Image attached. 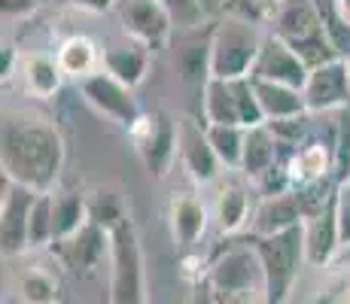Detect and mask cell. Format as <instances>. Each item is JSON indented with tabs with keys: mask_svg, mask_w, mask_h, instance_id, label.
I'll return each instance as SVG.
<instances>
[{
	"mask_svg": "<svg viewBox=\"0 0 350 304\" xmlns=\"http://www.w3.org/2000/svg\"><path fill=\"white\" fill-rule=\"evenodd\" d=\"M305 249H308V265L326 268L341 249V232H338V216H335V192L323 207H317L305 219Z\"/></svg>",
	"mask_w": 350,
	"mask_h": 304,
	"instance_id": "5bb4252c",
	"label": "cell"
},
{
	"mask_svg": "<svg viewBox=\"0 0 350 304\" xmlns=\"http://www.w3.org/2000/svg\"><path fill=\"white\" fill-rule=\"evenodd\" d=\"M305 104L308 113H341L350 107V73H347V58H335L326 64L314 67L308 77L305 89Z\"/></svg>",
	"mask_w": 350,
	"mask_h": 304,
	"instance_id": "8fae6325",
	"label": "cell"
},
{
	"mask_svg": "<svg viewBox=\"0 0 350 304\" xmlns=\"http://www.w3.org/2000/svg\"><path fill=\"white\" fill-rule=\"evenodd\" d=\"M104 70L110 73L113 79L125 83L128 89H137L146 79V70H150V49L134 40H125V43H113L104 49Z\"/></svg>",
	"mask_w": 350,
	"mask_h": 304,
	"instance_id": "44dd1931",
	"label": "cell"
},
{
	"mask_svg": "<svg viewBox=\"0 0 350 304\" xmlns=\"http://www.w3.org/2000/svg\"><path fill=\"white\" fill-rule=\"evenodd\" d=\"M204 280L223 304H238L265 295V271H262L259 253L253 243L228 247L226 253H219L207 265Z\"/></svg>",
	"mask_w": 350,
	"mask_h": 304,
	"instance_id": "277c9868",
	"label": "cell"
},
{
	"mask_svg": "<svg viewBox=\"0 0 350 304\" xmlns=\"http://www.w3.org/2000/svg\"><path fill=\"white\" fill-rule=\"evenodd\" d=\"M64 167V137L46 116L6 110L0 125V174L37 195H52Z\"/></svg>",
	"mask_w": 350,
	"mask_h": 304,
	"instance_id": "6da1fadb",
	"label": "cell"
},
{
	"mask_svg": "<svg viewBox=\"0 0 350 304\" xmlns=\"http://www.w3.org/2000/svg\"><path fill=\"white\" fill-rule=\"evenodd\" d=\"M79 94H83V100L98 116L125 128V131H131L134 122L144 116V110L137 107V98H134V89H128L125 83L113 79L107 70H98L95 77L83 79L79 83Z\"/></svg>",
	"mask_w": 350,
	"mask_h": 304,
	"instance_id": "ba28073f",
	"label": "cell"
},
{
	"mask_svg": "<svg viewBox=\"0 0 350 304\" xmlns=\"http://www.w3.org/2000/svg\"><path fill=\"white\" fill-rule=\"evenodd\" d=\"M335 216H338L341 247H350V182L335 186Z\"/></svg>",
	"mask_w": 350,
	"mask_h": 304,
	"instance_id": "1f68e13d",
	"label": "cell"
},
{
	"mask_svg": "<svg viewBox=\"0 0 350 304\" xmlns=\"http://www.w3.org/2000/svg\"><path fill=\"white\" fill-rule=\"evenodd\" d=\"M64 249V259L70 262L77 271L83 274H95L100 268V262L110 259V232L104 225H98L95 219H89V225L79 234H73L70 240L58 243Z\"/></svg>",
	"mask_w": 350,
	"mask_h": 304,
	"instance_id": "e0dca14e",
	"label": "cell"
},
{
	"mask_svg": "<svg viewBox=\"0 0 350 304\" xmlns=\"http://www.w3.org/2000/svg\"><path fill=\"white\" fill-rule=\"evenodd\" d=\"M89 213L98 225L107 228V232L116 228L122 219H128L125 210H122V201H119V195L113 192V189H98L95 195H89Z\"/></svg>",
	"mask_w": 350,
	"mask_h": 304,
	"instance_id": "f1b7e54d",
	"label": "cell"
},
{
	"mask_svg": "<svg viewBox=\"0 0 350 304\" xmlns=\"http://www.w3.org/2000/svg\"><path fill=\"white\" fill-rule=\"evenodd\" d=\"M37 10V0H0V12L3 18H22Z\"/></svg>",
	"mask_w": 350,
	"mask_h": 304,
	"instance_id": "d6a6232c",
	"label": "cell"
},
{
	"mask_svg": "<svg viewBox=\"0 0 350 304\" xmlns=\"http://www.w3.org/2000/svg\"><path fill=\"white\" fill-rule=\"evenodd\" d=\"M250 3H253V10L259 12V18H271V12L278 10L284 0H250Z\"/></svg>",
	"mask_w": 350,
	"mask_h": 304,
	"instance_id": "8d00e7d4",
	"label": "cell"
},
{
	"mask_svg": "<svg viewBox=\"0 0 350 304\" xmlns=\"http://www.w3.org/2000/svg\"><path fill=\"white\" fill-rule=\"evenodd\" d=\"M234 92H238L241 125H244V128H259V125H268V122H265V113H262V107H259V98H256L253 79H238V83H234Z\"/></svg>",
	"mask_w": 350,
	"mask_h": 304,
	"instance_id": "f546056e",
	"label": "cell"
},
{
	"mask_svg": "<svg viewBox=\"0 0 350 304\" xmlns=\"http://www.w3.org/2000/svg\"><path fill=\"white\" fill-rule=\"evenodd\" d=\"M137 158L144 161L146 174L156 180H165L167 171L174 167V161H180L177 155V119H171L167 113H144L128 131Z\"/></svg>",
	"mask_w": 350,
	"mask_h": 304,
	"instance_id": "8992f818",
	"label": "cell"
},
{
	"mask_svg": "<svg viewBox=\"0 0 350 304\" xmlns=\"http://www.w3.org/2000/svg\"><path fill=\"white\" fill-rule=\"evenodd\" d=\"M177 155L180 165L198 186H207L219 177L223 165H219L217 152L207 137V125L192 116H177Z\"/></svg>",
	"mask_w": 350,
	"mask_h": 304,
	"instance_id": "30bf717a",
	"label": "cell"
},
{
	"mask_svg": "<svg viewBox=\"0 0 350 304\" xmlns=\"http://www.w3.org/2000/svg\"><path fill=\"white\" fill-rule=\"evenodd\" d=\"M211 210L204 201L192 192H174L171 204H167V225H171V238L180 249H192L195 243L204 238Z\"/></svg>",
	"mask_w": 350,
	"mask_h": 304,
	"instance_id": "9a60e30c",
	"label": "cell"
},
{
	"mask_svg": "<svg viewBox=\"0 0 350 304\" xmlns=\"http://www.w3.org/2000/svg\"><path fill=\"white\" fill-rule=\"evenodd\" d=\"M259 253L262 271H265V301L268 304H286L295 280L301 274V265H308L305 249V222L289 232L271 234V238H253L250 240Z\"/></svg>",
	"mask_w": 350,
	"mask_h": 304,
	"instance_id": "3957f363",
	"label": "cell"
},
{
	"mask_svg": "<svg viewBox=\"0 0 350 304\" xmlns=\"http://www.w3.org/2000/svg\"><path fill=\"white\" fill-rule=\"evenodd\" d=\"M280 140L268 125L247 128V143H244V161H241V174L256 182H262L274 167H280Z\"/></svg>",
	"mask_w": 350,
	"mask_h": 304,
	"instance_id": "ffe728a7",
	"label": "cell"
},
{
	"mask_svg": "<svg viewBox=\"0 0 350 304\" xmlns=\"http://www.w3.org/2000/svg\"><path fill=\"white\" fill-rule=\"evenodd\" d=\"M308 77H311V67L299 58V52L280 40L278 33L268 31L265 46L259 52V61L253 67L250 79H265V83H278V85H289V89H305Z\"/></svg>",
	"mask_w": 350,
	"mask_h": 304,
	"instance_id": "7c38bea8",
	"label": "cell"
},
{
	"mask_svg": "<svg viewBox=\"0 0 350 304\" xmlns=\"http://www.w3.org/2000/svg\"><path fill=\"white\" fill-rule=\"evenodd\" d=\"M265 37L268 31H262L259 22L238 12H226L223 18H217L211 31V79H250Z\"/></svg>",
	"mask_w": 350,
	"mask_h": 304,
	"instance_id": "7a4b0ae2",
	"label": "cell"
},
{
	"mask_svg": "<svg viewBox=\"0 0 350 304\" xmlns=\"http://www.w3.org/2000/svg\"><path fill=\"white\" fill-rule=\"evenodd\" d=\"M256 98L259 107L265 113V122H286V119H301L308 116V104L305 94L299 89H289V85H278V83H265V79H253Z\"/></svg>",
	"mask_w": 350,
	"mask_h": 304,
	"instance_id": "603a6c76",
	"label": "cell"
},
{
	"mask_svg": "<svg viewBox=\"0 0 350 304\" xmlns=\"http://www.w3.org/2000/svg\"><path fill=\"white\" fill-rule=\"evenodd\" d=\"M213 219L223 234H234L250 222V198L241 182H223L213 198Z\"/></svg>",
	"mask_w": 350,
	"mask_h": 304,
	"instance_id": "d4e9b609",
	"label": "cell"
},
{
	"mask_svg": "<svg viewBox=\"0 0 350 304\" xmlns=\"http://www.w3.org/2000/svg\"><path fill=\"white\" fill-rule=\"evenodd\" d=\"M335 174V143H326V140L308 137L299 150L289 152L286 158V177L293 192H301V189H314L317 182H323Z\"/></svg>",
	"mask_w": 350,
	"mask_h": 304,
	"instance_id": "4fadbf2b",
	"label": "cell"
},
{
	"mask_svg": "<svg viewBox=\"0 0 350 304\" xmlns=\"http://www.w3.org/2000/svg\"><path fill=\"white\" fill-rule=\"evenodd\" d=\"M55 61L64 77L77 79V83H83V79L95 77L98 70H104V52H100L95 40L85 37V33H70V37H64L55 49Z\"/></svg>",
	"mask_w": 350,
	"mask_h": 304,
	"instance_id": "d6986e66",
	"label": "cell"
},
{
	"mask_svg": "<svg viewBox=\"0 0 350 304\" xmlns=\"http://www.w3.org/2000/svg\"><path fill=\"white\" fill-rule=\"evenodd\" d=\"M238 304H268L265 295H259V299H247V301H238Z\"/></svg>",
	"mask_w": 350,
	"mask_h": 304,
	"instance_id": "74e56055",
	"label": "cell"
},
{
	"mask_svg": "<svg viewBox=\"0 0 350 304\" xmlns=\"http://www.w3.org/2000/svg\"><path fill=\"white\" fill-rule=\"evenodd\" d=\"M189 304H223L217 299V292H213L211 286H207V280L201 277L198 283L192 286V295H189Z\"/></svg>",
	"mask_w": 350,
	"mask_h": 304,
	"instance_id": "e575fe53",
	"label": "cell"
},
{
	"mask_svg": "<svg viewBox=\"0 0 350 304\" xmlns=\"http://www.w3.org/2000/svg\"><path fill=\"white\" fill-rule=\"evenodd\" d=\"M301 222H305V204H301L299 192H280L262 198L250 225H253V238H271V234L289 232V228L301 225Z\"/></svg>",
	"mask_w": 350,
	"mask_h": 304,
	"instance_id": "2e32d148",
	"label": "cell"
},
{
	"mask_svg": "<svg viewBox=\"0 0 350 304\" xmlns=\"http://www.w3.org/2000/svg\"><path fill=\"white\" fill-rule=\"evenodd\" d=\"M62 6H73V10H83V12H113L116 0H55Z\"/></svg>",
	"mask_w": 350,
	"mask_h": 304,
	"instance_id": "836d02e7",
	"label": "cell"
},
{
	"mask_svg": "<svg viewBox=\"0 0 350 304\" xmlns=\"http://www.w3.org/2000/svg\"><path fill=\"white\" fill-rule=\"evenodd\" d=\"M201 113H204V125H241L234 83L207 79V85L201 89Z\"/></svg>",
	"mask_w": 350,
	"mask_h": 304,
	"instance_id": "484cf974",
	"label": "cell"
},
{
	"mask_svg": "<svg viewBox=\"0 0 350 304\" xmlns=\"http://www.w3.org/2000/svg\"><path fill=\"white\" fill-rule=\"evenodd\" d=\"M28 243L31 249L49 247L55 243V225H52V195H37L31 207V222H28Z\"/></svg>",
	"mask_w": 350,
	"mask_h": 304,
	"instance_id": "83f0119b",
	"label": "cell"
},
{
	"mask_svg": "<svg viewBox=\"0 0 350 304\" xmlns=\"http://www.w3.org/2000/svg\"><path fill=\"white\" fill-rule=\"evenodd\" d=\"M207 137L217 152L219 165L226 171H241L244 161V143H247V128L241 125H207Z\"/></svg>",
	"mask_w": 350,
	"mask_h": 304,
	"instance_id": "4316f807",
	"label": "cell"
},
{
	"mask_svg": "<svg viewBox=\"0 0 350 304\" xmlns=\"http://www.w3.org/2000/svg\"><path fill=\"white\" fill-rule=\"evenodd\" d=\"M12 292L22 304H58L62 301V277L46 262L22 265L12 277Z\"/></svg>",
	"mask_w": 350,
	"mask_h": 304,
	"instance_id": "ac0fdd59",
	"label": "cell"
},
{
	"mask_svg": "<svg viewBox=\"0 0 350 304\" xmlns=\"http://www.w3.org/2000/svg\"><path fill=\"white\" fill-rule=\"evenodd\" d=\"M341 304H350V292L345 295V299H341Z\"/></svg>",
	"mask_w": 350,
	"mask_h": 304,
	"instance_id": "f35d334b",
	"label": "cell"
},
{
	"mask_svg": "<svg viewBox=\"0 0 350 304\" xmlns=\"http://www.w3.org/2000/svg\"><path fill=\"white\" fill-rule=\"evenodd\" d=\"M347 73H350V55H347Z\"/></svg>",
	"mask_w": 350,
	"mask_h": 304,
	"instance_id": "ab89813d",
	"label": "cell"
},
{
	"mask_svg": "<svg viewBox=\"0 0 350 304\" xmlns=\"http://www.w3.org/2000/svg\"><path fill=\"white\" fill-rule=\"evenodd\" d=\"M110 304H146V265L137 228L122 219L110 228Z\"/></svg>",
	"mask_w": 350,
	"mask_h": 304,
	"instance_id": "5b68a950",
	"label": "cell"
},
{
	"mask_svg": "<svg viewBox=\"0 0 350 304\" xmlns=\"http://www.w3.org/2000/svg\"><path fill=\"white\" fill-rule=\"evenodd\" d=\"M204 18H223L228 12V0H195Z\"/></svg>",
	"mask_w": 350,
	"mask_h": 304,
	"instance_id": "d590c367",
	"label": "cell"
},
{
	"mask_svg": "<svg viewBox=\"0 0 350 304\" xmlns=\"http://www.w3.org/2000/svg\"><path fill=\"white\" fill-rule=\"evenodd\" d=\"M89 195L83 192H52V225H55V243L70 240L89 225Z\"/></svg>",
	"mask_w": 350,
	"mask_h": 304,
	"instance_id": "cb8c5ba5",
	"label": "cell"
},
{
	"mask_svg": "<svg viewBox=\"0 0 350 304\" xmlns=\"http://www.w3.org/2000/svg\"><path fill=\"white\" fill-rule=\"evenodd\" d=\"M33 201H37V192L16 186L10 177L0 174V243H3V255L10 259L25 255L31 249L28 222Z\"/></svg>",
	"mask_w": 350,
	"mask_h": 304,
	"instance_id": "9c48e42d",
	"label": "cell"
},
{
	"mask_svg": "<svg viewBox=\"0 0 350 304\" xmlns=\"http://www.w3.org/2000/svg\"><path fill=\"white\" fill-rule=\"evenodd\" d=\"M18 79H22L28 94L46 100L52 94H58V89L64 83V73L58 67L55 55H49V52H31V55H22V61H18Z\"/></svg>",
	"mask_w": 350,
	"mask_h": 304,
	"instance_id": "7402d4cb",
	"label": "cell"
},
{
	"mask_svg": "<svg viewBox=\"0 0 350 304\" xmlns=\"http://www.w3.org/2000/svg\"><path fill=\"white\" fill-rule=\"evenodd\" d=\"M125 37L146 46L150 52H161L174 33V18L159 0H116L113 6Z\"/></svg>",
	"mask_w": 350,
	"mask_h": 304,
	"instance_id": "52a82bcc",
	"label": "cell"
},
{
	"mask_svg": "<svg viewBox=\"0 0 350 304\" xmlns=\"http://www.w3.org/2000/svg\"><path fill=\"white\" fill-rule=\"evenodd\" d=\"M159 3L171 12V18H174L177 28H198L201 22H207L204 12L198 10L195 0H159Z\"/></svg>",
	"mask_w": 350,
	"mask_h": 304,
	"instance_id": "4dcf8cb0",
	"label": "cell"
}]
</instances>
